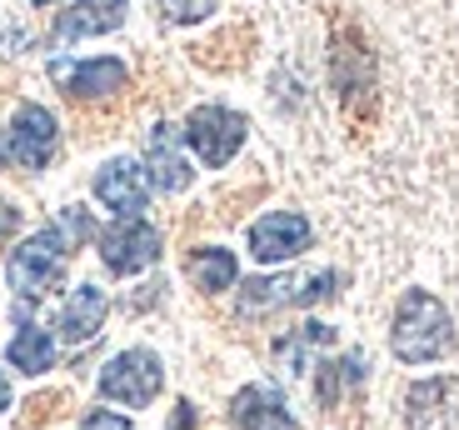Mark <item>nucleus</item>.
<instances>
[{"instance_id": "obj_1", "label": "nucleus", "mask_w": 459, "mask_h": 430, "mask_svg": "<svg viewBox=\"0 0 459 430\" xmlns=\"http://www.w3.org/2000/svg\"><path fill=\"white\" fill-rule=\"evenodd\" d=\"M459 346L455 315L445 311V301H435L429 291H404L394 305V326H390V350L404 365H429L445 361Z\"/></svg>"}, {"instance_id": "obj_24", "label": "nucleus", "mask_w": 459, "mask_h": 430, "mask_svg": "<svg viewBox=\"0 0 459 430\" xmlns=\"http://www.w3.org/2000/svg\"><path fill=\"white\" fill-rule=\"evenodd\" d=\"M81 430H130V420L115 416V410H91V416L81 420Z\"/></svg>"}, {"instance_id": "obj_13", "label": "nucleus", "mask_w": 459, "mask_h": 430, "mask_svg": "<svg viewBox=\"0 0 459 430\" xmlns=\"http://www.w3.org/2000/svg\"><path fill=\"white\" fill-rule=\"evenodd\" d=\"M459 416V375H435V381L410 385L404 396V426L410 430H429L435 420Z\"/></svg>"}, {"instance_id": "obj_22", "label": "nucleus", "mask_w": 459, "mask_h": 430, "mask_svg": "<svg viewBox=\"0 0 459 430\" xmlns=\"http://www.w3.org/2000/svg\"><path fill=\"white\" fill-rule=\"evenodd\" d=\"M60 235H65L70 245H81V241H91V235H95V221L85 215L81 206H65V210H60Z\"/></svg>"}, {"instance_id": "obj_6", "label": "nucleus", "mask_w": 459, "mask_h": 430, "mask_svg": "<svg viewBox=\"0 0 459 430\" xmlns=\"http://www.w3.org/2000/svg\"><path fill=\"white\" fill-rule=\"evenodd\" d=\"M100 260L110 276H140L160 260V231L135 215V221H115L110 231H100Z\"/></svg>"}, {"instance_id": "obj_25", "label": "nucleus", "mask_w": 459, "mask_h": 430, "mask_svg": "<svg viewBox=\"0 0 459 430\" xmlns=\"http://www.w3.org/2000/svg\"><path fill=\"white\" fill-rule=\"evenodd\" d=\"M170 430H195V406H190V400H175Z\"/></svg>"}, {"instance_id": "obj_19", "label": "nucleus", "mask_w": 459, "mask_h": 430, "mask_svg": "<svg viewBox=\"0 0 459 430\" xmlns=\"http://www.w3.org/2000/svg\"><path fill=\"white\" fill-rule=\"evenodd\" d=\"M5 361H11L21 375H46L50 365H56V340H50V330H40V326H21L15 340L5 346Z\"/></svg>"}, {"instance_id": "obj_15", "label": "nucleus", "mask_w": 459, "mask_h": 430, "mask_svg": "<svg viewBox=\"0 0 459 430\" xmlns=\"http://www.w3.org/2000/svg\"><path fill=\"white\" fill-rule=\"evenodd\" d=\"M105 315H110V295L100 291V285H75V291L65 295V305H60V336L65 340H95L100 336V326H105Z\"/></svg>"}, {"instance_id": "obj_3", "label": "nucleus", "mask_w": 459, "mask_h": 430, "mask_svg": "<svg viewBox=\"0 0 459 430\" xmlns=\"http://www.w3.org/2000/svg\"><path fill=\"white\" fill-rule=\"evenodd\" d=\"M180 136L210 171H225V165L235 161V151L245 145V136H250V120H245L240 110H230V105H195V110L185 116Z\"/></svg>"}, {"instance_id": "obj_29", "label": "nucleus", "mask_w": 459, "mask_h": 430, "mask_svg": "<svg viewBox=\"0 0 459 430\" xmlns=\"http://www.w3.org/2000/svg\"><path fill=\"white\" fill-rule=\"evenodd\" d=\"M5 155H11V145H0V161H5Z\"/></svg>"}, {"instance_id": "obj_5", "label": "nucleus", "mask_w": 459, "mask_h": 430, "mask_svg": "<svg viewBox=\"0 0 459 430\" xmlns=\"http://www.w3.org/2000/svg\"><path fill=\"white\" fill-rule=\"evenodd\" d=\"M160 385H165V365H160V355L145 350V346L120 350V355L105 361V371H100V396L120 400V406H130V410L150 406V400L160 396Z\"/></svg>"}, {"instance_id": "obj_17", "label": "nucleus", "mask_w": 459, "mask_h": 430, "mask_svg": "<svg viewBox=\"0 0 459 430\" xmlns=\"http://www.w3.org/2000/svg\"><path fill=\"white\" fill-rule=\"evenodd\" d=\"M325 346H334V330L325 326V320H305V326H295L290 336L275 340V365L285 375H299L305 365H310L315 350H325Z\"/></svg>"}, {"instance_id": "obj_28", "label": "nucleus", "mask_w": 459, "mask_h": 430, "mask_svg": "<svg viewBox=\"0 0 459 430\" xmlns=\"http://www.w3.org/2000/svg\"><path fill=\"white\" fill-rule=\"evenodd\" d=\"M30 5H60V0H30Z\"/></svg>"}, {"instance_id": "obj_20", "label": "nucleus", "mask_w": 459, "mask_h": 430, "mask_svg": "<svg viewBox=\"0 0 459 430\" xmlns=\"http://www.w3.org/2000/svg\"><path fill=\"white\" fill-rule=\"evenodd\" d=\"M299 280L295 276H260V280H245L240 285V315H264L275 305H295Z\"/></svg>"}, {"instance_id": "obj_4", "label": "nucleus", "mask_w": 459, "mask_h": 430, "mask_svg": "<svg viewBox=\"0 0 459 430\" xmlns=\"http://www.w3.org/2000/svg\"><path fill=\"white\" fill-rule=\"evenodd\" d=\"M65 256H70V241L60 235V225H46V231H35L25 245L11 250V285L21 291V301H40L60 280L65 270Z\"/></svg>"}, {"instance_id": "obj_7", "label": "nucleus", "mask_w": 459, "mask_h": 430, "mask_svg": "<svg viewBox=\"0 0 459 430\" xmlns=\"http://www.w3.org/2000/svg\"><path fill=\"white\" fill-rule=\"evenodd\" d=\"M50 81L70 95V101H105L130 85L126 60L100 56V60H50Z\"/></svg>"}, {"instance_id": "obj_27", "label": "nucleus", "mask_w": 459, "mask_h": 430, "mask_svg": "<svg viewBox=\"0 0 459 430\" xmlns=\"http://www.w3.org/2000/svg\"><path fill=\"white\" fill-rule=\"evenodd\" d=\"M5 406H11V381L0 375V416H5Z\"/></svg>"}, {"instance_id": "obj_26", "label": "nucleus", "mask_w": 459, "mask_h": 430, "mask_svg": "<svg viewBox=\"0 0 459 430\" xmlns=\"http://www.w3.org/2000/svg\"><path fill=\"white\" fill-rule=\"evenodd\" d=\"M15 225H21V210H15V206H0V241H11Z\"/></svg>"}, {"instance_id": "obj_8", "label": "nucleus", "mask_w": 459, "mask_h": 430, "mask_svg": "<svg viewBox=\"0 0 459 430\" xmlns=\"http://www.w3.org/2000/svg\"><path fill=\"white\" fill-rule=\"evenodd\" d=\"M310 241H315V231L299 210H270V215H260V221L250 225V256L260 260V266H280V260L305 256Z\"/></svg>"}, {"instance_id": "obj_9", "label": "nucleus", "mask_w": 459, "mask_h": 430, "mask_svg": "<svg viewBox=\"0 0 459 430\" xmlns=\"http://www.w3.org/2000/svg\"><path fill=\"white\" fill-rule=\"evenodd\" d=\"M95 200H100L105 210H115L120 221H135L140 210L150 206V175L140 161H105L100 175H95Z\"/></svg>"}, {"instance_id": "obj_21", "label": "nucleus", "mask_w": 459, "mask_h": 430, "mask_svg": "<svg viewBox=\"0 0 459 430\" xmlns=\"http://www.w3.org/2000/svg\"><path fill=\"white\" fill-rule=\"evenodd\" d=\"M155 5H160V15L170 25H195L215 11V0H155Z\"/></svg>"}, {"instance_id": "obj_12", "label": "nucleus", "mask_w": 459, "mask_h": 430, "mask_svg": "<svg viewBox=\"0 0 459 430\" xmlns=\"http://www.w3.org/2000/svg\"><path fill=\"white\" fill-rule=\"evenodd\" d=\"M230 420H235V430H299L275 385H245L230 400Z\"/></svg>"}, {"instance_id": "obj_2", "label": "nucleus", "mask_w": 459, "mask_h": 430, "mask_svg": "<svg viewBox=\"0 0 459 430\" xmlns=\"http://www.w3.org/2000/svg\"><path fill=\"white\" fill-rule=\"evenodd\" d=\"M330 85L355 126L375 116V50L355 21H334L330 31Z\"/></svg>"}, {"instance_id": "obj_23", "label": "nucleus", "mask_w": 459, "mask_h": 430, "mask_svg": "<svg viewBox=\"0 0 459 430\" xmlns=\"http://www.w3.org/2000/svg\"><path fill=\"white\" fill-rule=\"evenodd\" d=\"M60 396H35L30 406H25V420H21V430H35V426H46L50 416H60Z\"/></svg>"}, {"instance_id": "obj_10", "label": "nucleus", "mask_w": 459, "mask_h": 430, "mask_svg": "<svg viewBox=\"0 0 459 430\" xmlns=\"http://www.w3.org/2000/svg\"><path fill=\"white\" fill-rule=\"evenodd\" d=\"M56 140H60L56 116H50L46 105L25 101L21 110H15V120H11L5 145H11V155L25 165V171H40V165H50V155H56Z\"/></svg>"}, {"instance_id": "obj_14", "label": "nucleus", "mask_w": 459, "mask_h": 430, "mask_svg": "<svg viewBox=\"0 0 459 430\" xmlns=\"http://www.w3.org/2000/svg\"><path fill=\"white\" fill-rule=\"evenodd\" d=\"M126 21V0H70V11L56 15V40H85V35H110Z\"/></svg>"}, {"instance_id": "obj_11", "label": "nucleus", "mask_w": 459, "mask_h": 430, "mask_svg": "<svg viewBox=\"0 0 459 430\" xmlns=\"http://www.w3.org/2000/svg\"><path fill=\"white\" fill-rule=\"evenodd\" d=\"M180 140L185 136L170 126V120H160L145 140V175H150V186L165 190V196H175V190L190 186V161H185Z\"/></svg>"}, {"instance_id": "obj_18", "label": "nucleus", "mask_w": 459, "mask_h": 430, "mask_svg": "<svg viewBox=\"0 0 459 430\" xmlns=\"http://www.w3.org/2000/svg\"><path fill=\"white\" fill-rule=\"evenodd\" d=\"M359 385H365V355H359V350H350V355H340V361H325L320 365L315 400H320L325 410H334L344 400V391H359Z\"/></svg>"}, {"instance_id": "obj_16", "label": "nucleus", "mask_w": 459, "mask_h": 430, "mask_svg": "<svg viewBox=\"0 0 459 430\" xmlns=\"http://www.w3.org/2000/svg\"><path fill=\"white\" fill-rule=\"evenodd\" d=\"M185 276H190V285L200 295H220L235 285L240 266H235V250H225V245H195L190 260H185Z\"/></svg>"}]
</instances>
